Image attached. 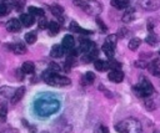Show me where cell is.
I'll list each match as a JSON object with an SVG mask.
<instances>
[{
  "instance_id": "cell-1",
  "label": "cell",
  "mask_w": 160,
  "mask_h": 133,
  "mask_svg": "<svg viewBox=\"0 0 160 133\" xmlns=\"http://www.w3.org/2000/svg\"><path fill=\"white\" fill-rule=\"evenodd\" d=\"M60 107L59 101L54 98H39L35 101V112L39 116H49L55 113Z\"/></svg>"
},
{
  "instance_id": "cell-2",
  "label": "cell",
  "mask_w": 160,
  "mask_h": 133,
  "mask_svg": "<svg viewBox=\"0 0 160 133\" xmlns=\"http://www.w3.org/2000/svg\"><path fill=\"white\" fill-rule=\"evenodd\" d=\"M115 129L119 133H141L142 132L141 123L135 118H125L120 121L115 126Z\"/></svg>"
},
{
  "instance_id": "cell-3",
  "label": "cell",
  "mask_w": 160,
  "mask_h": 133,
  "mask_svg": "<svg viewBox=\"0 0 160 133\" xmlns=\"http://www.w3.org/2000/svg\"><path fill=\"white\" fill-rule=\"evenodd\" d=\"M132 91L135 92V94H136L138 97H140V98H146V97H149V96L152 94L154 87H152V83H151L148 78L142 77V78L140 80V82L132 87Z\"/></svg>"
},
{
  "instance_id": "cell-4",
  "label": "cell",
  "mask_w": 160,
  "mask_h": 133,
  "mask_svg": "<svg viewBox=\"0 0 160 133\" xmlns=\"http://www.w3.org/2000/svg\"><path fill=\"white\" fill-rule=\"evenodd\" d=\"M42 80L50 86H60L61 87V86H68L71 83L70 78H68L65 76H60V75L51 72V71H46L42 76Z\"/></svg>"
},
{
  "instance_id": "cell-5",
  "label": "cell",
  "mask_w": 160,
  "mask_h": 133,
  "mask_svg": "<svg viewBox=\"0 0 160 133\" xmlns=\"http://www.w3.org/2000/svg\"><path fill=\"white\" fill-rule=\"evenodd\" d=\"M81 9L88 14V15H91V16H98L101 10H102V6L100 2H98L96 0H86V1H82L81 2Z\"/></svg>"
},
{
  "instance_id": "cell-6",
  "label": "cell",
  "mask_w": 160,
  "mask_h": 133,
  "mask_svg": "<svg viewBox=\"0 0 160 133\" xmlns=\"http://www.w3.org/2000/svg\"><path fill=\"white\" fill-rule=\"evenodd\" d=\"M139 5L148 11H155L160 7V0H140Z\"/></svg>"
},
{
  "instance_id": "cell-7",
  "label": "cell",
  "mask_w": 160,
  "mask_h": 133,
  "mask_svg": "<svg viewBox=\"0 0 160 133\" xmlns=\"http://www.w3.org/2000/svg\"><path fill=\"white\" fill-rule=\"evenodd\" d=\"M94 48H96V46H95V44H94L92 41L88 40V39H82V40L80 41L79 51H81V52H84V53H88V52L92 51Z\"/></svg>"
},
{
  "instance_id": "cell-8",
  "label": "cell",
  "mask_w": 160,
  "mask_h": 133,
  "mask_svg": "<svg viewBox=\"0 0 160 133\" xmlns=\"http://www.w3.org/2000/svg\"><path fill=\"white\" fill-rule=\"evenodd\" d=\"M108 77H109V80H110L111 82H114V83H120V82H122V80H124V73H122L120 70H111V71L109 72Z\"/></svg>"
},
{
  "instance_id": "cell-9",
  "label": "cell",
  "mask_w": 160,
  "mask_h": 133,
  "mask_svg": "<svg viewBox=\"0 0 160 133\" xmlns=\"http://www.w3.org/2000/svg\"><path fill=\"white\" fill-rule=\"evenodd\" d=\"M21 25H22V24L20 22V20L11 19L10 21L6 22V30H8L9 32H18V31H20Z\"/></svg>"
},
{
  "instance_id": "cell-10",
  "label": "cell",
  "mask_w": 160,
  "mask_h": 133,
  "mask_svg": "<svg viewBox=\"0 0 160 133\" xmlns=\"http://www.w3.org/2000/svg\"><path fill=\"white\" fill-rule=\"evenodd\" d=\"M74 45H75L74 37L71 35H65L64 39H62V44H61V46L64 47V50L65 51H70V50L74 48Z\"/></svg>"
},
{
  "instance_id": "cell-11",
  "label": "cell",
  "mask_w": 160,
  "mask_h": 133,
  "mask_svg": "<svg viewBox=\"0 0 160 133\" xmlns=\"http://www.w3.org/2000/svg\"><path fill=\"white\" fill-rule=\"evenodd\" d=\"M134 19H135V10L132 7H128L126 11H125V14L122 15V19H121L122 22L128 24V22H131Z\"/></svg>"
},
{
  "instance_id": "cell-12",
  "label": "cell",
  "mask_w": 160,
  "mask_h": 133,
  "mask_svg": "<svg viewBox=\"0 0 160 133\" xmlns=\"http://www.w3.org/2000/svg\"><path fill=\"white\" fill-rule=\"evenodd\" d=\"M64 47L62 46H60V45H54L52 47H51V50H50V56L51 57H55V58H59V57H61L62 55H64Z\"/></svg>"
},
{
  "instance_id": "cell-13",
  "label": "cell",
  "mask_w": 160,
  "mask_h": 133,
  "mask_svg": "<svg viewBox=\"0 0 160 133\" xmlns=\"http://www.w3.org/2000/svg\"><path fill=\"white\" fill-rule=\"evenodd\" d=\"M94 66H95V70L96 71H100V72H104V71H106V70L110 68L109 62L102 61V60H95L94 61Z\"/></svg>"
},
{
  "instance_id": "cell-14",
  "label": "cell",
  "mask_w": 160,
  "mask_h": 133,
  "mask_svg": "<svg viewBox=\"0 0 160 133\" xmlns=\"http://www.w3.org/2000/svg\"><path fill=\"white\" fill-rule=\"evenodd\" d=\"M34 16L30 15V14H21L20 15V22L24 25V26H31L34 24Z\"/></svg>"
},
{
  "instance_id": "cell-15",
  "label": "cell",
  "mask_w": 160,
  "mask_h": 133,
  "mask_svg": "<svg viewBox=\"0 0 160 133\" xmlns=\"http://www.w3.org/2000/svg\"><path fill=\"white\" fill-rule=\"evenodd\" d=\"M24 93H25V88H24V87H20V88H18L16 91H14V94H12V97H11V99H10L11 103H12V104L18 103V102L22 98Z\"/></svg>"
},
{
  "instance_id": "cell-16",
  "label": "cell",
  "mask_w": 160,
  "mask_h": 133,
  "mask_svg": "<svg viewBox=\"0 0 160 133\" xmlns=\"http://www.w3.org/2000/svg\"><path fill=\"white\" fill-rule=\"evenodd\" d=\"M148 70H149V72H150L152 76L160 77V65H158L155 61H152L151 63H149Z\"/></svg>"
},
{
  "instance_id": "cell-17",
  "label": "cell",
  "mask_w": 160,
  "mask_h": 133,
  "mask_svg": "<svg viewBox=\"0 0 160 133\" xmlns=\"http://www.w3.org/2000/svg\"><path fill=\"white\" fill-rule=\"evenodd\" d=\"M111 5L118 10H122L129 6V1L128 0H111Z\"/></svg>"
},
{
  "instance_id": "cell-18",
  "label": "cell",
  "mask_w": 160,
  "mask_h": 133,
  "mask_svg": "<svg viewBox=\"0 0 160 133\" xmlns=\"http://www.w3.org/2000/svg\"><path fill=\"white\" fill-rule=\"evenodd\" d=\"M21 70L24 71V73H29L30 75V73H32L35 71V65L31 61H25L22 63V66H21Z\"/></svg>"
},
{
  "instance_id": "cell-19",
  "label": "cell",
  "mask_w": 160,
  "mask_h": 133,
  "mask_svg": "<svg viewBox=\"0 0 160 133\" xmlns=\"http://www.w3.org/2000/svg\"><path fill=\"white\" fill-rule=\"evenodd\" d=\"M11 50L16 53V55H24L25 52H26V47H25V45H22V44H14V45H11Z\"/></svg>"
},
{
  "instance_id": "cell-20",
  "label": "cell",
  "mask_w": 160,
  "mask_h": 133,
  "mask_svg": "<svg viewBox=\"0 0 160 133\" xmlns=\"http://www.w3.org/2000/svg\"><path fill=\"white\" fill-rule=\"evenodd\" d=\"M102 51H104V53H105L109 58H112L114 52H115V47L111 46V45H109V44H106V42H104V45H102Z\"/></svg>"
},
{
  "instance_id": "cell-21",
  "label": "cell",
  "mask_w": 160,
  "mask_h": 133,
  "mask_svg": "<svg viewBox=\"0 0 160 133\" xmlns=\"http://www.w3.org/2000/svg\"><path fill=\"white\" fill-rule=\"evenodd\" d=\"M144 106H145V108H146L148 111H154V109L156 108L155 99H154L151 96L146 97V98H145V102H144Z\"/></svg>"
},
{
  "instance_id": "cell-22",
  "label": "cell",
  "mask_w": 160,
  "mask_h": 133,
  "mask_svg": "<svg viewBox=\"0 0 160 133\" xmlns=\"http://www.w3.org/2000/svg\"><path fill=\"white\" fill-rule=\"evenodd\" d=\"M140 44H141V40L139 39V37H134V39H131L130 41H129V50H131V51H136L138 48H139V46H140Z\"/></svg>"
},
{
  "instance_id": "cell-23",
  "label": "cell",
  "mask_w": 160,
  "mask_h": 133,
  "mask_svg": "<svg viewBox=\"0 0 160 133\" xmlns=\"http://www.w3.org/2000/svg\"><path fill=\"white\" fill-rule=\"evenodd\" d=\"M28 11L30 15L32 16H44V10L40 9V7H36V6H30L28 7Z\"/></svg>"
},
{
  "instance_id": "cell-24",
  "label": "cell",
  "mask_w": 160,
  "mask_h": 133,
  "mask_svg": "<svg viewBox=\"0 0 160 133\" xmlns=\"http://www.w3.org/2000/svg\"><path fill=\"white\" fill-rule=\"evenodd\" d=\"M94 80H95V75L92 72H86L84 75V77H82V85H85V86L90 85V83L94 82Z\"/></svg>"
},
{
  "instance_id": "cell-25",
  "label": "cell",
  "mask_w": 160,
  "mask_h": 133,
  "mask_svg": "<svg viewBox=\"0 0 160 133\" xmlns=\"http://www.w3.org/2000/svg\"><path fill=\"white\" fill-rule=\"evenodd\" d=\"M48 27H49V31H50V34H51V35H56V34L59 32V30H60L59 24H58V22H55V21H50V22H49V25H48Z\"/></svg>"
},
{
  "instance_id": "cell-26",
  "label": "cell",
  "mask_w": 160,
  "mask_h": 133,
  "mask_svg": "<svg viewBox=\"0 0 160 133\" xmlns=\"http://www.w3.org/2000/svg\"><path fill=\"white\" fill-rule=\"evenodd\" d=\"M50 11H51V14H52L54 16H60V15L64 12V7L60 6V5H52V6L50 7Z\"/></svg>"
},
{
  "instance_id": "cell-27",
  "label": "cell",
  "mask_w": 160,
  "mask_h": 133,
  "mask_svg": "<svg viewBox=\"0 0 160 133\" xmlns=\"http://www.w3.org/2000/svg\"><path fill=\"white\" fill-rule=\"evenodd\" d=\"M25 41L28 42V44H35V41H36V34L34 32V31H31V32H28L26 35H25Z\"/></svg>"
},
{
  "instance_id": "cell-28",
  "label": "cell",
  "mask_w": 160,
  "mask_h": 133,
  "mask_svg": "<svg viewBox=\"0 0 160 133\" xmlns=\"http://www.w3.org/2000/svg\"><path fill=\"white\" fill-rule=\"evenodd\" d=\"M145 41H146L149 45H151V46H152V45H155V44H156V41H158V39H156V35H155V34L151 31V32H150V34L146 36Z\"/></svg>"
},
{
  "instance_id": "cell-29",
  "label": "cell",
  "mask_w": 160,
  "mask_h": 133,
  "mask_svg": "<svg viewBox=\"0 0 160 133\" xmlns=\"http://www.w3.org/2000/svg\"><path fill=\"white\" fill-rule=\"evenodd\" d=\"M6 116H8V107H6V104H1V107H0V121L5 122Z\"/></svg>"
},
{
  "instance_id": "cell-30",
  "label": "cell",
  "mask_w": 160,
  "mask_h": 133,
  "mask_svg": "<svg viewBox=\"0 0 160 133\" xmlns=\"http://www.w3.org/2000/svg\"><path fill=\"white\" fill-rule=\"evenodd\" d=\"M105 42L115 47V46H116V42H118V36H116V35H109V36L106 37Z\"/></svg>"
},
{
  "instance_id": "cell-31",
  "label": "cell",
  "mask_w": 160,
  "mask_h": 133,
  "mask_svg": "<svg viewBox=\"0 0 160 133\" xmlns=\"http://www.w3.org/2000/svg\"><path fill=\"white\" fill-rule=\"evenodd\" d=\"M10 11V7L6 4H0V16H5L8 15Z\"/></svg>"
},
{
  "instance_id": "cell-32",
  "label": "cell",
  "mask_w": 160,
  "mask_h": 133,
  "mask_svg": "<svg viewBox=\"0 0 160 133\" xmlns=\"http://www.w3.org/2000/svg\"><path fill=\"white\" fill-rule=\"evenodd\" d=\"M109 65H110V68H111V70H120V67H121V65H120L118 61H114L112 58H110Z\"/></svg>"
},
{
  "instance_id": "cell-33",
  "label": "cell",
  "mask_w": 160,
  "mask_h": 133,
  "mask_svg": "<svg viewBox=\"0 0 160 133\" xmlns=\"http://www.w3.org/2000/svg\"><path fill=\"white\" fill-rule=\"evenodd\" d=\"M135 66L139 67V68H148L149 63L146 61H144V60H139V61H135Z\"/></svg>"
},
{
  "instance_id": "cell-34",
  "label": "cell",
  "mask_w": 160,
  "mask_h": 133,
  "mask_svg": "<svg viewBox=\"0 0 160 133\" xmlns=\"http://www.w3.org/2000/svg\"><path fill=\"white\" fill-rule=\"evenodd\" d=\"M94 133H109V131H108V127H105V126L100 124V126H98V127L95 128Z\"/></svg>"
},
{
  "instance_id": "cell-35",
  "label": "cell",
  "mask_w": 160,
  "mask_h": 133,
  "mask_svg": "<svg viewBox=\"0 0 160 133\" xmlns=\"http://www.w3.org/2000/svg\"><path fill=\"white\" fill-rule=\"evenodd\" d=\"M70 30H71V31H74V32H79L80 26H79L75 21H71V22H70Z\"/></svg>"
},
{
  "instance_id": "cell-36",
  "label": "cell",
  "mask_w": 160,
  "mask_h": 133,
  "mask_svg": "<svg viewBox=\"0 0 160 133\" xmlns=\"http://www.w3.org/2000/svg\"><path fill=\"white\" fill-rule=\"evenodd\" d=\"M96 24H98V25H99V26L101 27V31H104V32H105V31L108 30V27H106V25H105V24L102 22V20H101V19H99V17H96Z\"/></svg>"
},
{
  "instance_id": "cell-37",
  "label": "cell",
  "mask_w": 160,
  "mask_h": 133,
  "mask_svg": "<svg viewBox=\"0 0 160 133\" xmlns=\"http://www.w3.org/2000/svg\"><path fill=\"white\" fill-rule=\"evenodd\" d=\"M48 25H49V24L46 22L45 17H41V20L39 21V29H41V30H42V29H46V27H48Z\"/></svg>"
},
{
  "instance_id": "cell-38",
  "label": "cell",
  "mask_w": 160,
  "mask_h": 133,
  "mask_svg": "<svg viewBox=\"0 0 160 133\" xmlns=\"http://www.w3.org/2000/svg\"><path fill=\"white\" fill-rule=\"evenodd\" d=\"M59 70H60V67H59L56 63H54V62H51V63H50V68H49V71L58 73V71H59Z\"/></svg>"
},
{
  "instance_id": "cell-39",
  "label": "cell",
  "mask_w": 160,
  "mask_h": 133,
  "mask_svg": "<svg viewBox=\"0 0 160 133\" xmlns=\"http://www.w3.org/2000/svg\"><path fill=\"white\" fill-rule=\"evenodd\" d=\"M0 133H19V132H18V129H15V128H6V129L1 131Z\"/></svg>"
},
{
  "instance_id": "cell-40",
  "label": "cell",
  "mask_w": 160,
  "mask_h": 133,
  "mask_svg": "<svg viewBox=\"0 0 160 133\" xmlns=\"http://www.w3.org/2000/svg\"><path fill=\"white\" fill-rule=\"evenodd\" d=\"M154 27H155V25H154V20L150 19V20L148 21V29H149V31L151 32V31L154 30Z\"/></svg>"
},
{
  "instance_id": "cell-41",
  "label": "cell",
  "mask_w": 160,
  "mask_h": 133,
  "mask_svg": "<svg viewBox=\"0 0 160 133\" xmlns=\"http://www.w3.org/2000/svg\"><path fill=\"white\" fill-rule=\"evenodd\" d=\"M119 35H120V36H125V35H126V30H124V29H121V30L119 31Z\"/></svg>"
},
{
  "instance_id": "cell-42",
  "label": "cell",
  "mask_w": 160,
  "mask_h": 133,
  "mask_svg": "<svg viewBox=\"0 0 160 133\" xmlns=\"http://www.w3.org/2000/svg\"><path fill=\"white\" fill-rule=\"evenodd\" d=\"M74 2H75V4H79V5H80V4L82 2V0H74Z\"/></svg>"
},
{
  "instance_id": "cell-43",
  "label": "cell",
  "mask_w": 160,
  "mask_h": 133,
  "mask_svg": "<svg viewBox=\"0 0 160 133\" xmlns=\"http://www.w3.org/2000/svg\"><path fill=\"white\" fill-rule=\"evenodd\" d=\"M40 133H49V132H46V131H44V132H40Z\"/></svg>"
},
{
  "instance_id": "cell-44",
  "label": "cell",
  "mask_w": 160,
  "mask_h": 133,
  "mask_svg": "<svg viewBox=\"0 0 160 133\" xmlns=\"http://www.w3.org/2000/svg\"><path fill=\"white\" fill-rule=\"evenodd\" d=\"M159 55H160V51H159Z\"/></svg>"
}]
</instances>
